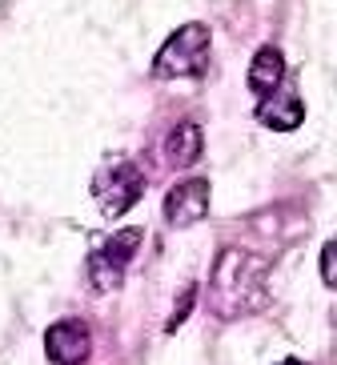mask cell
Wrapping results in <instances>:
<instances>
[{
	"label": "cell",
	"instance_id": "obj_10",
	"mask_svg": "<svg viewBox=\"0 0 337 365\" xmlns=\"http://www.w3.org/2000/svg\"><path fill=\"white\" fill-rule=\"evenodd\" d=\"M317 269H321V281H326V289H333V293H337V237H329L326 245H321Z\"/></svg>",
	"mask_w": 337,
	"mask_h": 365
},
{
	"label": "cell",
	"instance_id": "obj_11",
	"mask_svg": "<svg viewBox=\"0 0 337 365\" xmlns=\"http://www.w3.org/2000/svg\"><path fill=\"white\" fill-rule=\"evenodd\" d=\"M193 305H197V285H185V293L177 297V309L169 313V322H165V329H169V333L181 329V322H185L189 313H193Z\"/></svg>",
	"mask_w": 337,
	"mask_h": 365
},
{
	"label": "cell",
	"instance_id": "obj_4",
	"mask_svg": "<svg viewBox=\"0 0 337 365\" xmlns=\"http://www.w3.org/2000/svg\"><path fill=\"white\" fill-rule=\"evenodd\" d=\"M137 245H141V229H117L100 241L93 253H88V285L93 293H117L125 273H129V261L137 257Z\"/></svg>",
	"mask_w": 337,
	"mask_h": 365
},
{
	"label": "cell",
	"instance_id": "obj_7",
	"mask_svg": "<svg viewBox=\"0 0 337 365\" xmlns=\"http://www.w3.org/2000/svg\"><path fill=\"white\" fill-rule=\"evenodd\" d=\"M281 81H285L281 48H273V44L257 48L253 61H249V88L257 93V97H273V93H281Z\"/></svg>",
	"mask_w": 337,
	"mask_h": 365
},
{
	"label": "cell",
	"instance_id": "obj_5",
	"mask_svg": "<svg viewBox=\"0 0 337 365\" xmlns=\"http://www.w3.org/2000/svg\"><path fill=\"white\" fill-rule=\"evenodd\" d=\"M44 357L53 365H85L93 357V329L81 317H65L44 329Z\"/></svg>",
	"mask_w": 337,
	"mask_h": 365
},
{
	"label": "cell",
	"instance_id": "obj_3",
	"mask_svg": "<svg viewBox=\"0 0 337 365\" xmlns=\"http://www.w3.org/2000/svg\"><path fill=\"white\" fill-rule=\"evenodd\" d=\"M141 193H145V173L125 157H109L93 173V201L109 221L129 213L133 205L141 201Z\"/></svg>",
	"mask_w": 337,
	"mask_h": 365
},
{
	"label": "cell",
	"instance_id": "obj_2",
	"mask_svg": "<svg viewBox=\"0 0 337 365\" xmlns=\"http://www.w3.org/2000/svg\"><path fill=\"white\" fill-rule=\"evenodd\" d=\"M209 56H213V33H209V24H201V21L181 24V29L169 33V41L157 48V56H152V76H157V81L205 76Z\"/></svg>",
	"mask_w": 337,
	"mask_h": 365
},
{
	"label": "cell",
	"instance_id": "obj_1",
	"mask_svg": "<svg viewBox=\"0 0 337 365\" xmlns=\"http://www.w3.org/2000/svg\"><path fill=\"white\" fill-rule=\"evenodd\" d=\"M269 257L245 253V249H225L213 261L209 273V309L221 322H241L265 305V277H269Z\"/></svg>",
	"mask_w": 337,
	"mask_h": 365
},
{
	"label": "cell",
	"instance_id": "obj_6",
	"mask_svg": "<svg viewBox=\"0 0 337 365\" xmlns=\"http://www.w3.org/2000/svg\"><path fill=\"white\" fill-rule=\"evenodd\" d=\"M209 205H213V193H209L205 177H185L165 193V221L177 229H189L209 217Z\"/></svg>",
	"mask_w": 337,
	"mask_h": 365
},
{
	"label": "cell",
	"instance_id": "obj_9",
	"mask_svg": "<svg viewBox=\"0 0 337 365\" xmlns=\"http://www.w3.org/2000/svg\"><path fill=\"white\" fill-rule=\"evenodd\" d=\"M201 149H205V137H201V129H197L193 120L173 125L169 137H165V161L173 165V169H189L201 157Z\"/></svg>",
	"mask_w": 337,
	"mask_h": 365
},
{
	"label": "cell",
	"instance_id": "obj_8",
	"mask_svg": "<svg viewBox=\"0 0 337 365\" xmlns=\"http://www.w3.org/2000/svg\"><path fill=\"white\" fill-rule=\"evenodd\" d=\"M257 125H265V129L273 133H294L297 125L305 120V108L297 97H289V93H273V97H261V105H257Z\"/></svg>",
	"mask_w": 337,
	"mask_h": 365
},
{
	"label": "cell",
	"instance_id": "obj_12",
	"mask_svg": "<svg viewBox=\"0 0 337 365\" xmlns=\"http://www.w3.org/2000/svg\"><path fill=\"white\" fill-rule=\"evenodd\" d=\"M277 365H305V361H297V357H285V361H277Z\"/></svg>",
	"mask_w": 337,
	"mask_h": 365
}]
</instances>
